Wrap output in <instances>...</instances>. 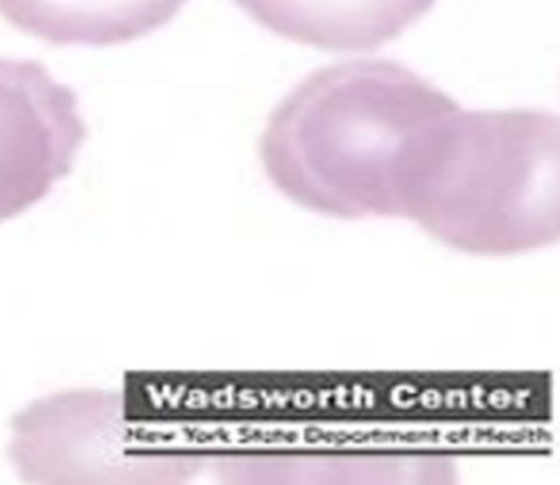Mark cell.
I'll return each mask as SVG.
<instances>
[{
    "mask_svg": "<svg viewBox=\"0 0 560 485\" xmlns=\"http://www.w3.org/2000/svg\"><path fill=\"white\" fill-rule=\"evenodd\" d=\"M460 109L405 65L355 60L310 74L270 117L271 182L337 215L402 212L442 124Z\"/></svg>",
    "mask_w": 560,
    "mask_h": 485,
    "instance_id": "1",
    "label": "cell"
},
{
    "mask_svg": "<svg viewBox=\"0 0 560 485\" xmlns=\"http://www.w3.org/2000/svg\"><path fill=\"white\" fill-rule=\"evenodd\" d=\"M557 183L556 116L458 109L439 130L405 215L458 247L523 251L556 239Z\"/></svg>",
    "mask_w": 560,
    "mask_h": 485,
    "instance_id": "2",
    "label": "cell"
},
{
    "mask_svg": "<svg viewBox=\"0 0 560 485\" xmlns=\"http://www.w3.org/2000/svg\"><path fill=\"white\" fill-rule=\"evenodd\" d=\"M77 93L35 60L0 58V222L50 195L88 127Z\"/></svg>",
    "mask_w": 560,
    "mask_h": 485,
    "instance_id": "3",
    "label": "cell"
},
{
    "mask_svg": "<svg viewBox=\"0 0 560 485\" xmlns=\"http://www.w3.org/2000/svg\"><path fill=\"white\" fill-rule=\"evenodd\" d=\"M438 0H235L278 37L330 51H369L424 18Z\"/></svg>",
    "mask_w": 560,
    "mask_h": 485,
    "instance_id": "4",
    "label": "cell"
},
{
    "mask_svg": "<svg viewBox=\"0 0 560 485\" xmlns=\"http://www.w3.org/2000/svg\"><path fill=\"white\" fill-rule=\"evenodd\" d=\"M188 0H0L19 31L58 47H113L168 24Z\"/></svg>",
    "mask_w": 560,
    "mask_h": 485,
    "instance_id": "5",
    "label": "cell"
}]
</instances>
